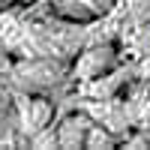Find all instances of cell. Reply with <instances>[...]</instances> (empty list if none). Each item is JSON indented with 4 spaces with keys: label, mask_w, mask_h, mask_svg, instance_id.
Returning <instances> with one entry per match:
<instances>
[{
    "label": "cell",
    "mask_w": 150,
    "mask_h": 150,
    "mask_svg": "<svg viewBox=\"0 0 150 150\" xmlns=\"http://www.w3.org/2000/svg\"><path fill=\"white\" fill-rule=\"evenodd\" d=\"M54 117V102L42 93H30L21 96V102L15 105V129L24 141H30V135L45 129Z\"/></svg>",
    "instance_id": "7a4b0ae2"
},
{
    "label": "cell",
    "mask_w": 150,
    "mask_h": 150,
    "mask_svg": "<svg viewBox=\"0 0 150 150\" xmlns=\"http://www.w3.org/2000/svg\"><path fill=\"white\" fill-rule=\"evenodd\" d=\"M63 60H51V57H24L21 63L9 66V84L21 93H48L66 78L63 75Z\"/></svg>",
    "instance_id": "6da1fadb"
},
{
    "label": "cell",
    "mask_w": 150,
    "mask_h": 150,
    "mask_svg": "<svg viewBox=\"0 0 150 150\" xmlns=\"http://www.w3.org/2000/svg\"><path fill=\"white\" fill-rule=\"evenodd\" d=\"M15 117V105H12V96L3 84H0V141H6V120Z\"/></svg>",
    "instance_id": "52a82bcc"
},
{
    "label": "cell",
    "mask_w": 150,
    "mask_h": 150,
    "mask_svg": "<svg viewBox=\"0 0 150 150\" xmlns=\"http://www.w3.org/2000/svg\"><path fill=\"white\" fill-rule=\"evenodd\" d=\"M120 144V135L111 132L108 126H102V123H90V129H87V138H84V147L87 150H108V147H117Z\"/></svg>",
    "instance_id": "8992f818"
},
{
    "label": "cell",
    "mask_w": 150,
    "mask_h": 150,
    "mask_svg": "<svg viewBox=\"0 0 150 150\" xmlns=\"http://www.w3.org/2000/svg\"><path fill=\"white\" fill-rule=\"evenodd\" d=\"M111 69H117V51L111 45H90L78 54L72 66V78L75 81H93L99 75H105Z\"/></svg>",
    "instance_id": "3957f363"
},
{
    "label": "cell",
    "mask_w": 150,
    "mask_h": 150,
    "mask_svg": "<svg viewBox=\"0 0 150 150\" xmlns=\"http://www.w3.org/2000/svg\"><path fill=\"white\" fill-rule=\"evenodd\" d=\"M48 6L54 9V15L81 24V21L105 18L108 12L117 6V0H48Z\"/></svg>",
    "instance_id": "277c9868"
},
{
    "label": "cell",
    "mask_w": 150,
    "mask_h": 150,
    "mask_svg": "<svg viewBox=\"0 0 150 150\" xmlns=\"http://www.w3.org/2000/svg\"><path fill=\"white\" fill-rule=\"evenodd\" d=\"M9 66H12V60H9V51L3 45H0V78H3V75L9 72Z\"/></svg>",
    "instance_id": "9c48e42d"
},
{
    "label": "cell",
    "mask_w": 150,
    "mask_h": 150,
    "mask_svg": "<svg viewBox=\"0 0 150 150\" xmlns=\"http://www.w3.org/2000/svg\"><path fill=\"white\" fill-rule=\"evenodd\" d=\"M123 147H132V150H138V147H150V129L144 126V129H138V132H123Z\"/></svg>",
    "instance_id": "ba28073f"
},
{
    "label": "cell",
    "mask_w": 150,
    "mask_h": 150,
    "mask_svg": "<svg viewBox=\"0 0 150 150\" xmlns=\"http://www.w3.org/2000/svg\"><path fill=\"white\" fill-rule=\"evenodd\" d=\"M147 54H150V51H147ZM138 72H141V78H144V81H150V57H147V60H141Z\"/></svg>",
    "instance_id": "30bf717a"
},
{
    "label": "cell",
    "mask_w": 150,
    "mask_h": 150,
    "mask_svg": "<svg viewBox=\"0 0 150 150\" xmlns=\"http://www.w3.org/2000/svg\"><path fill=\"white\" fill-rule=\"evenodd\" d=\"M90 123H93V117L87 114V111H72V114H66V117L54 126V132H57V147H63V150H78V147H84V138H87Z\"/></svg>",
    "instance_id": "5b68a950"
}]
</instances>
